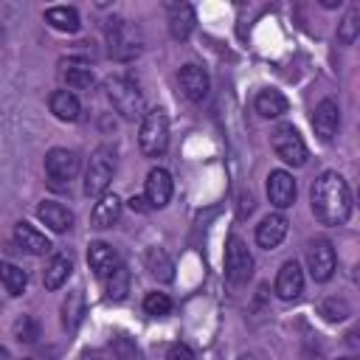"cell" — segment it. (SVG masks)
Listing matches in <instances>:
<instances>
[{
	"instance_id": "d6a6232c",
	"label": "cell",
	"mask_w": 360,
	"mask_h": 360,
	"mask_svg": "<svg viewBox=\"0 0 360 360\" xmlns=\"http://www.w3.org/2000/svg\"><path fill=\"white\" fill-rule=\"evenodd\" d=\"M321 312L326 315V321H343L349 315V304L346 301H338V298H326L321 304Z\"/></svg>"
},
{
	"instance_id": "52a82bcc",
	"label": "cell",
	"mask_w": 360,
	"mask_h": 360,
	"mask_svg": "<svg viewBox=\"0 0 360 360\" xmlns=\"http://www.w3.org/2000/svg\"><path fill=\"white\" fill-rule=\"evenodd\" d=\"M273 152L290 163V166H304L307 163V143L298 135V129L292 124H281L273 129Z\"/></svg>"
},
{
	"instance_id": "8fae6325",
	"label": "cell",
	"mask_w": 360,
	"mask_h": 360,
	"mask_svg": "<svg viewBox=\"0 0 360 360\" xmlns=\"http://www.w3.org/2000/svg\"><path fill=\"white\" fill-rule=\"evenodd\" d=\"M276 292L281 301H295L304 292V273L298 267V262H284L278 276H276Z\"/></svg>"
},
{
	"instance_id": "d6986e66",
	"label": "cell",
	"mask_w": 360,
	"mask_h": 360,
	"mask_svg": "<svg viewBox=\"0 0 360 360\" xmlns=\"http://www.w3.org/2000/svg\"><path fill=\"white\" fill-rule=\"evenodd\" d=\"M194 28V8L188 3H169V31L174 39H186Z\"/></svg>"
},
{
	"instance_id": "603a6c76",
	"label": "cell",
	"mask_w": 360,
	"mask_h": 360,
	"mask_svg": "<svg viewBox=\"0 0 360 360\" xmlns=\"http://www.w3.org/2000/svg\"><path fill=\"white\" fill-rule=\"evenodd\" d=\"M45 20L56 28V31H65V34H73V31H79V11L73 8V6H51L48 11H45Z\"/></svg>"
},
{
	"instance_id": "ba28073f",
	"label": "cell",
	"mask_w": 360,
	"mask_h": 360,
	"mask_svg": "<svg viewBox=\"0 0 360 360\" xmlns=\"http://www.w3.org/2000/svg\"><path fill=\"white\" fill-rule=\"evenodd\" d=\"M253 273V256L248 250V245L239 236H231L225 245V276L233 284H245Z\"/></svg>"
},
{
	"instance_id": "30bf717a",
	"label": "cell",
	"mask_w": 360,
	"mask_h": 360,
	"mask_svg": "<svg viewBox=\"0 0 360 360\" xmlns=\"http://www.w3.org/2000/svg\"><path fill=\"white\" fill-rule=\"evenodd\" d=\"M267 197H270V202L276 208H290L295 202V180H292V174L284 172V169L270 172V177H267Z\"/></svg>"
},
{
	"instance_id": "2e32d148",
	"label": "cell",
	"mask_w": 360,
	"mask_h": 360,
	"mask_svg": "<svg viewBox=\"0 0 360 360\" xmlns=\"http://www.w3.org/2000/svg\"><path fill=\"white\" fill-rule=\"evenodd\" d=\"M87 264H90V270H93L98 278H104L107 273H112V270L121 264V259H118V253H115L107 242H93V245L87 248Z\"/></svg>"
},
{
	"instance_id": "4316f807",
	"label": "cell",
	"mask_w": 360,
	"mask_h": 360,
	"mask_svg": "<svg viewBox=\"0 0 360 360\" xmlns=\"http://www.w3.org/2000/svg\"><path fill=\"white\" fill-rule=\"evenodd\" d=\"M70 270H73V264H70V259H68V256H53V259L48 262V267H45L42 284H45L48 290H59V287L68 281Z\"/></svg>"
},
{
	"instance_id": "836d02e7",
	"label": "cell",
	"mask_w": 360,
	"mask_h": 360,
	"mask_svg": "<svg viewBox=\"0 0 360 360\" xmlns=\"http://www.w3.org/2000/svg\"><path fill=\"white\" fill-rule=\"evenodd\" d=\"M112 352H115L118 360H138V346H135L127 335H118V338L112 340Z\"/></svg>"
},
{
	"instance_id": "484cf974",
	"label": "cell",
	"mask_w": 360,
	"mask_h": 360,
	"mask_svg": "<svg viewBox=\"0 0 360 360\" xmlns=\"http://www.w3.org/2000/svg\"><path fill=\"white\" fill-rule=\"evenodd\" d=\"M0 284L6 287L8 295H22L28 287V276L22 267H17L11 262H0Z\"/></svg>"
},
{
	"instance_id": "e575fe53",
	"label": "cell",
	"mask_w": 360,
	"mask_h": 360,
	"mask_svg": "<svg viewBox=\"0 0 360 360\" xmlns=\"http://www.w3.org/2000/svg\"><path fill=\"white\" fill-rule=\"evenodd\" d=\"M166 360H194V352L186 346V343H174L166 354Z\"/></svg>"
},
{
	"instance_id": "74e56055",
	"label": "cell",
	"mask_w": 360,
	"mask_h": 360,
	"mask_svg": "<svg viewBox=\"0 0 360 360\" xmlns=\"http://www.w3.org/2000/svg\"><path fill=\"white\" fill-rule=\"evenodd\" d=\"M0 360H11V354H8V352H6L3 346H0Z\"/></svg>"
},
{
	"instance_id": "ac0fdd59",
	"label": "cell",
	"mask_w": 360,
	"mask_h": 360,
	"mask_svg": "<svg viewBox=\"0 0 360 360\" xmlns=\"http://www.w3.org/2000/svg\"><path fill=\"white\" fill-rule=\"evenodd\" d=\"M14 239L20 242L22 250H28V253H34V256H42V253L51 250L48 236H45L42 231H37L31 222H17V225H14Z\"/></svg>"
},
{
	"instance_id": "44dd1931",
	"label": "cell",
	"mask_w": 360,
	"mask_h": 360,
	"mask_svg": "<svg viewBox=\"0 0 360 360\" xmlns=\"http://www.w3.org/2000/svg\"><path fill=\"white\" fill-rule=\"evenodd\" d=\"M118 217H121V200L115 194H101L90 219L96 228H110L112 222H118Z\"/></svg>"
},
{
	"instance_id": "83f0119b",
	"label": "cell",
	"mask_w": 360,
	"mask_h": 360,
	"mask_svg": "<svg viewBox=\"0 0 360 360\" xmlns=\"http://www.w3.org/2000/svg\"><path fill=\"white\" fill-rule=\"evenodd\" d=\"M101 281H104L107 298H112V301L127 298V292H129V273H127V267H124V264H118V267H115L112 273H107Z\"/></svg>"
},
{
	"instance_id": "ffe728a7",
	"label": "cell",
	"mask_w": 360,
	"mask_h": 360,
	"mask_svg": "<svg viewBox=\"0 0 360 360\" xmlns=\"http://www.w3.org/2000/svg\"><path fill=\"white\" fill-rule=\"evenodd\" d=\"M48 107H51V112H53L59 121H76L79 112H82V104H79V98H76L70 90H56V93H51Z\"/></svg>"
},
{
	"instance_id": "8d00e7d4",
	"label": "cell",
	"mask_w": 360,
	"mask_h": 360,
	"mask_svg": "<svg viewBox=\"0 0 360 360\" xmlns=\"http://www.w3.org/2000/svg\"><path fill=\"white\" fill-rule=\"evenodd\" d=\"M79 360H101V357H98V354H93V352H84Z\"/></svg>"
},
{
	"instance_id": "f35d334b",
	"label": "cell",
	"mask_w": 360,
	"mask_h": 360,
	"mask_svg": "<svg viewBox=\"0 0 360 360\" xmlns=\"http://www.w3.org/2000/svg\"><path fill=\"white\" fill-rule=\"evenodd\" d=\"M340 360H354V357H340Z\"/></svg>"
},
{
	"instance_id": "277c9868",
	"label": "cell",
	"mask_w": 360,
	"mask_h": 360,
	"mask_svg": "<svg viewBox=\"0 0 360 360\" xmlns=\"http://www.w3.org/2000/svg\"><path fill=\"white\" fill-rule=\"evenodd\" d=\"M107 98L112 101V107L124 115V118H141L143 115V96L141 90L127 79V76H112L107 79Z\"/></svg>"
},
{
	"instance_id": "d4e9b609",
	"label": "cell",
	"mask_w": 360,
	"mask_h": 360,
	"mask_svg": "<svg viewBox=\"0 0 360 360\" xmlns=\"http://www.w3.org/2000/svg\"><path fill=\"white\" fill-rule=\"evenodd\" d=\"M82 315H84V292L82 290H73L68 292V298L62 301V326L68 332H73L79 323H82Z\"/></svg>"
},
{
	"instance_id": "7402d4cb",
	"label": "cell",
	"mask_w": 360,
	"mask_h": 360,
	"mask_svg": "<svg viewBox=\"0 0 360 360\" xmlns=\"http://www.w3.org/2000/svg\"><path fill=\"white\" fill-rule=\"evenodd\" d=\"M256 112L259 115H264V118H278V115H284L287 112V98L278 93V90H273V87H267V90H262L259 96H256Z\"/></svg>"
},
{
	"instance_id": "cb8c5ba5",
	"label": "cell",
	"mask_w": 360,
	"mask_h": 360,
	"mask_svg": "<svg viewBox=\"0 0 360 360\" xmlns=\"http://www.w3.org/2000/svg\"><path fill=\"white\" fill-rule=\"evenodd\" d=\"M143 262H146V270H149L158 281H172V278H174V264H172V259L166 256V250L149 248L146 256H143Z\"/></svg>"
},
{
	"instance_id": "f546056e",
	"label": "cell",
	"mask_w": 360,
	"mask_h": 360,
	"mask_svg": "<svg viewBox=\"0 0 360 360\" xmlns=\"http://www.w3.org/2000/svg\"><path fill=\"white\" fill-rule=\"evenodd\" d=\"M357 31H360V8H349V14L343 17V22L338 25V39L343 45H352L357 39Z\"/></svg>"
},
{
	"instance_id": "5b68a950",
	"label": "cell",
	"mask_w": 360,
	"mask_h": 360,
	"mask_svg": "<svg viewBox=\"0 0 360 360\" xmlns=\"http://www.w3.org/2000/svg\"><path fill=\"white\" fill-rule=\"evenodd\" d=\"M112 169H115L112 149H110V146L96 149L93 158H90L87 174H84V194H87V197H101V194H107V186H110V180H112Z\"/></svg>"
},
{
	"instance_id": "e0dca14e",
	"label": "cell",
	"mask_w": 360,
	"mask_h": 360,
	"mask_svg": "<svg viewBox=\"0 0 360 360\" xmlns=\"http://www.w3.org/2000/svg\"><path fill=\"white\" fill-rule=\"evenodd\" d=\"M37 217H39V222H45L56 233H65V231L73 228V214L59 202H39L37 205Z\"/></svg>"
},
{
	"instance_id": "3957f363",
	"label": "cell",
	"mask_w": 360,
	"mask_h": 360,
	"mask_svg": "<svg viewBox=\"0 0 360 360\" xmlns=\"http://www.w3.org/2000/svg\"><path fill=\"white\" fill-rule=\"evenodd\" d=\"M107 53L118 62L135 59L141 53V34L127 20H112L107 25Z\"/></svg>"
},
{
	"instance_id": "9a60e30c",
	"label": "cell",
	"mask_w": 360,
	"mask_h": 360,
	"mask_svg": "<svg viewBox=\"0 0 360 360\" xmlns=\"http://www.w3.org/2000/svg\"><path fill=\"white\" fill-rule=\"evenodd\" d=\"M287 217H281V214H267L259 225H256V242L262 245V248H276L284 236H287Z\"/></svg>"
},
{
	"instance_id": "4fadbf2b",
	"label": "cell",
	"mask_w": 360,
	"mask_h": 360,
	"mask_svg": "<svg viewBox=\"0 0 360 360\" xmlns=\"http://www.w3.org/2000/svg\"><path fill=\"white\" fill-rule=\"evenodd\" d=\"M312 127L318 132L321 141H332L338 135V127H340V110L332 98H323L318 107H315V115H312Z\"/></svg>"
},
{
	"instance_id": "5bb4252c",
	"label": "cell",
	"mask_w": 360,
	"mask_h": 360,
	"mask_svg": "<svg viewBox=\"0 0 360 360\" xmlns=\"http://www.w3.org/2000/svg\"><path fill=\"white\" fill-rule=\"evenodd\" d=\"M177 79H180V87H183V93L191 98V101H202L205 96H208V73L200 68V65H183L180 68V73H177Z\"/></svg>"
},
{
	"instance_id": "4dcf8cb0",
	"label": "cell",
	"mask_w": 360,
	"mask_h": 360,
	"mask_svg": "<svg viewBox=\"0 0 360 360\" xmlns=\"http://www.w3.org/2000/svg\"><path fill=\"white\" fill-rule=\"evenodd\" d=\"M143 309H146V315H152V318H166V315L172 312V301H169L166 292H149V295L143 298Z\"/></svg>"
},
{
	"instance_id": "9c48e42d",
	"label": "cell",
	"mask_w": 360,
	"mask_h": 360,
	"mask_svg": "<svg viewBox=\"0 0 360 360\" xmlns=\"http://www.w3.org/2000/svg\"><path fill=\"white\" fill-rule=\"evenodd\" d=\"M307 264H309V276L315 281H329L335 273V248L329 239H315L307 248Z\"/></svg>"
},
{
	"instance_id": "7c38bea8",
	"label": "cell",
	"mask_w": 360,
	"mask_h": 360,
	"mask_svg": "<svg viewBox=\"0 0 360 360\" xmlns=\"http://www.w3.org/2000/svg\"><path fill=\"white\" fill-rule=\"evenodd\" d=\"M143 197H146V202L152 205V208H163L166 202H169V197H172V174L166 172V169H152L149 174H146V186H143Z\"/></svg>"
},
{
	"instance_id": "6da1fadb",
	"label": "cell",
	"mask_w": 360,
	"mask_h": 360,
	"mask_svg": "<svg viewBox=\"0 0 360 360\" xmlns=\"http://www.w3.org/2000/svg\"><path fill=\"white\" fill-rule=\"evenodd\" d=\"M309 200H312V214L323 225H343L352 214V194L338 172H323L312 183Z\"/></svg>"
},
{
	"instance_id": "d590c367",
	"label": "cell",
	"mask_w": 360,
	"mask_h": 360,
	"mask_svg": "<svg viewBox=\"0 0 360 360\" xmlns=\"http://www.w3.org/2000/svg\"><path fill=\"white\" fill-rule=\"evenodd\" d=\"M129 208H132V211H141V214L152 211V205L146 202V197H129Z\"/></svg>"
},
{
	"instance_id": "7a4b0ae2",
	"label": "cell",
	"mask_w": 360,
	"mask_h": 360,
	"mask_svg": "<svg viewBox=\"0 0 360 360\" xmlns=\"http://www.w3.org/2000/svg\"><path fill=\"white\" fill-rule=\"evenodd\" d=\"M141 152L146 158H158L166 152L169 146V118L163 110H149L143 112V121H141Z\"/></svg>"
},
{
	"instance_id": "1f68e13d",
	"label": "cell",
	"mask_w": 360,
	"mask_h": 360,
	"mask_svg": "<svg viewBox=\"0 0 360 360\" xmlns=\"http://www.w3.org/2000/svg\"><path fill=\"white\" fill-rule=\"evenodd\" d=\"M14 338L22 340V343H34V340L39 338V326H37V321H34L31 315L17 318V321H14Z\"/></svg>"
},
{
	"instance_id": "8992f818",
	"label": "cell",
	"mask_w": 360,
	"mask_h": 360,
	"mask_svg": "<svg viewBox=\"0 0 360 360\" xmlns=\"http://www.w3.org/2000/svg\"><path fill=\"white\" fill-rule=\"evenodd\" d=\"M79 172V155L73 149H51L45 155V174H48V186L51 188H65Z\"/></svg>"
},
{
	"instance_id": "f1b7e54d",
	"label": "cell",
	"mask_w": 360,
	"mask_h": 360,
	"mask_svg": "<svg viewBox=\"0 0 360 360\" xmlns=\"http://www.w3.org/2000/svg\"><path fill=\"white\" fill-rule=\"evenodd\" d=\"M62 79L73 90H90L93 87V70L87 65H79V62H68L62 70Z\"/></svg>"
}]
</instances>
